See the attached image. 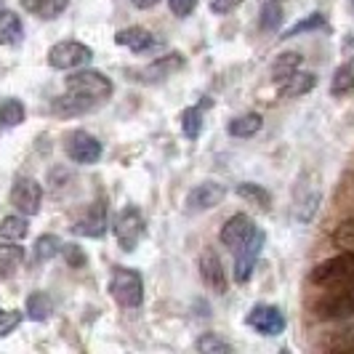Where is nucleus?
<instances>
[{
  "label": "nucleus",
  "mask_w": 354,
  "mask_h": 354,
  "mask_svg": "<svg viewBox=\"0 0 354 354\" xmlns=\"http://www.w3.org/2000/svg\"><path fill=\"white\" fill-rule=\"evenodd\" d=\"M109 296L123 309H139L144 301L142 272H136L131 266H118L109 277Z\"/></svg>",
  "instance_id": "obj_1"
},
{
  "label": "nucleus",
  "mask_w": 354,
  "mask_h": 354,
  "mask_svg": "<svg viewBox=\"0 0 354 354\" xmlns=\"http://www.w3.org/2000/svg\"><path fill=\"white\" fill-rule=\"evenodd\" d=\"M315 312L319 319H349L354 317V280L333 285L330 293H325L317 304Z\"/></svg>",
  "instance_id": "obj_2"
},
{
  "label": "nucleus",
  "mask_w": 354,
  "mask_h": 354,
  "mask_svg": "<svg viewBox=\"0 0 354 354\" xmlns=\"http://www.w3.org/2000/svg\"><path fill=\"white\" fill-rule=\"evenodd\" d=\"M349 280H354V248L344 250L312 269V283L319 288H333V285L349 283Z\"/></svg>",
  "instance_id": "obj_3"
},
{
  "label": "nucleus",
  "mask_w": 354,
  "mask_h": 354,
  "mask_svg": "<svg viewBox=\"0 0 354 354\" xmlns=\"http://www.w3.org/2000/svg\"><path fill=\"white\" fill-rule=\"evenodd\" d=\"M67 91H75V93H83V96H88L93 99L96 104L99 102H104L112 96V80L106 77L104 72H96V70H75L67 77Z\"/></svg>",
  "instance_id": "obj_4"
},
{
  "label": "nucleus",
  "mask_w": 354,
  "mask_h": 354,
  "mask_svg": "<svg viewBox=\"0 0 354 354\" xmlns=\"http://www.w3.org/2000/svg\"><path fill=\"white\" fill-rule=\"evenodd\" d=\"M91 59H93V51L80 40H62L48 51V64L53 70H80Z\"/></svg>",
  "instance_id": "obj_5"
},
{
  "label": "nucleus",
  "mask_w": 354,
  "mask_h": 354,
  "mask_svg": "<svg viewBox=\"0 0 354 354\" xmlns=\"http://www.w3.org/2000/svg\"><path fill=\"white\" fill-rule=\"evenodd\" d=\"M64 152L77 165H93V162L102 160L104 147L88 131H72V133H67V139H64Z\"/></svg>",
  "instance_id": "obj_6"
},
{
  "label": "nucleus",
  "mask_w": 354,
  "mask_h": 354,
  "mask_svg": "<svg viewBox=\"0 0 354 354\" xmlns=\"http://www.w3.org/2000/svg\"><path fill=\"white\" fill-rule=\"evenodd\" d=\"M115 237H118V245L125 253H133L136 245L142 243L144 237V216L136 205H128L123 208V213L115 218Z\"/></svg>",
  "instance_id": "obj_7"
},
{
  "label": "nucleus",
  "mask_w": 354,
  "mask_h": 354,
  "mask_svg": "<svg viewBox=\"0 0 354 354\" xmlns=\"http://www.w3.org/2000/svg\"><path fill=\"white\" fill-rule=\"evenodd\" d=\"M245 325L253 328L259 336H280L285 330V325H288V319H285L283 309L280 306H272V304H259V306H253L248 312V317H245Z\"/></svg>",
  "instance_id": "obj_8"
},
{
  "label": "nucleus",
  "mask_w": 354,
  "mask_h": 354,
  "mask_svg": "<svg viewBox=\"0 0 354 354\" xmlns=\"http://www.w3.org/2000/svg\"><path fill=\"white\" fill-rule=\"evenodd\" d=\"M256 232H259V227L248 213H234L232 218L224 221V227L218 232V240H221V245H227L234 253V250L243 248Z\"/></svg>",
  "instance_id": "obj_9"
},
{
  "label": "nucleus",
  "mask_w": 354,
  "mask_h": 354,
  "mask_svg": "<svg viewBox=\"0 0 354 354\" xmlns=\"http://www.w3.org/2000/svg\"><path fill=\"white\" fill-rule=\"evenodd\" d=\"M11 205L17 208L21 216H35L43 205V187L35 178L19 176L11 187Z\"/></svg>",
  "instance_id": "obj_10"
},
{
  "label": "nucleus",
  "mask_w": 354,
  "mask_h": 354,
  "mask_svg": "<svg viewBox=\"0 0 354 354\" xmlns=\"http://www.w3.org/2000/svg\"><path fill=\"white\" fill-rule=\"evenodd\" d=\"M264 243H266V234L259 230L243 248L234 250V283L245 285L250 277H253V269H256V261H259V256H261Z\"/></svg>",
  "instance_id": "obj_11"
},
{
  "label": "nucleus",
  "mask_w": 354,
  "mask_h": 354,
  "mask_svg": "<svg viewBox=\"0 0 354 354\" xmlns=\"http://www.w3.org/2000/svg\"><path fill=\"white\" fill-rule=\"evenodd\" d=\"M224 197H227V187L224 184H218V181H203V184H197V187L189 189L184 208L189 213L211 211L216 205H221Z\"/></svg>",
  "instance_id": "obj_12"
},
{
  "label": "nucleus",
  "mask_w": 354,
  "mask_h": 354,
  "mask_svg": "<svg viewBox=\"0 0 354 354\" xmlns=\"http://www.w3.org/2000/svg\"><path fill=\"white\" fill-rule=\"evenodd\" d=\"M200 277L208 290L216 296H224L230 290V280H227V269L221 264V259L216 256V250H203L200 253Z\"/></svg>",
  "instance_id": "obj_13"
},
{
  "label": "nucleus",
  "mask_w": 354,
  "mask_h": 354,
  "mask_svg": "<svg viewBox=\"0 0 354 354\" xmlns=\"http://www.w3.org/2000/svg\"><path fill=\"white\" fill-rule=\"evenodd\" d=\"M181 67H184V56L178 51H171L165 53V56L152 59L147 67H142V70L136 72V80H142V83H160V80H168L171 75H176Z\"/></svg>",
  "instance_id": "obj_14"
},
{
  "label": "nucleus",
  "mask_w": 354,
  "mask_h": 354,
  "mask_svg": "<svg viewBox=\"0 0 354 354\" xmlns=\"http://www.w3.org/2000/svg\"><path fill=\"white\" fill-rule=\"evenodd\" d=\"M115 43L123 46L128 51L133 53H149V51H158L160 46V37L155 32H149L147 27H125L115 35Z\"/></svg>",
  "instance_id": "obj_15"
},
{
  "label": "nucleus",
  "mask_w": 354,
  "mask_h": 354,
  "mask_svg": "<svg viewBox=\"0 0 354 354\" xmlns=\"http://www.w3.org/2000/svg\"><path fill=\"white\" fill-rule=\"evenodd\" d=\"M75 234H83V237H104L106 234V205L104 203H93L88 208V213L80 218V221H75V227H72Z\"/></svg>",
  "instance_id": "obj_16"
},
{
  "label": "nucleus",
  "mask_w": 354,
  "mask_h": 354,
  "mask_svg": "<svg viewBox=\"0 0 354 354\" xmlns=\"http://www.w3.org/2000/svg\"><path fill=\"white\" fill-rule=\"evenodd\" d=\"M317 86V75L315 72H290L285 80L277 83V93L283 96V99H299L304 93H309V91Z\"/></svg>",
  "instance_id": "obj_17"
},
{
  "label": "nucleus",
  "mask_w": 354,
  "mask_h": 354,
  "mask_svg": "<svg viewBox=\"0 0 354 354\" xmlns=\"http://www.w3.org/2000/svg\"><path fill=\"white\" fill-rule=\"evenodd\" d=\"M93 106H96L93 99L83 96V93H75V91H67L64 96H56L53 99L51 109L56 115H62V118H75V115H83V112H88Z\"/></svg>",
  "instance_id": "obj_18"
},
{
  "label": "nucleus",
  "mask_w": 354,
  "mask_h": 354,
  "mask_svg": "<svg viewBox=\"0 0 354 354\" xmlns=\"http://www.w3.org/2000/svg\"><path fill=\"white\" fill-rule=\"evenodd\" d=\"M24 37V24L14 11H0V46H19Z\"/></svg>",
  "instance_id": "obj_19"
},
{
  "label": "nucleus",
  "mask_w": 354,
  "mask_h": 354,
  "mask_svg": "<svg viewBox=\"0 0 354 354\" xmlns=\"http://www.w3.org/2000/svg\"><path fill=\"white\" fill-rule=\"evenodd\" d=\"M21 264H24V248L14 240L0 243V277H11Z\"/></svg>",
  "instance_id": "obj_20"
},
{
  "label": "nucleus",
  "mask_w": 354,
  "mask_h": 354,
  "mask_svg": "<svg viewBox=\"0 0 354 354\" xmlns=\"http://www.w3.org/2000/svg\"><path fill=\"white\" fill-rule=\"evenodd\" d=\"M264 125V118L259 112H248V115H240L230 120V133L234 139H248V136H256Z\"/></svg>",
  "instance_id": "obj_21"
},
{
  "label": "nucleus",
  "mask_w": 354,
  "mask_h": 354,
  "mask_svg": "<svg viewBox=\"0 0 354 354\" xmlns=\"http://www.w3.org/2000/svg\"><path fill=\"white\" fill-rule=\"evenodd\" d=\"M283 21H285L283 3H277V0H264L261 17H259V27H261L264 32H277V30L283 27Z\"/></svg>",
  "instance_id": "obj_22"
},
{
  "label": "nucleus",
  "mask_w": 354,
  "mask_h": 354,
  "mask_svg": "<svg viewBox=\"0 0 354 354\" xmlns=\"http://www.w3.org/2000/svg\"><path fill=\"white\" fill-rule=\"evenodd\" d=\"M354 91V56L346 59L336 72H333V80H330V93L333 96H346Z\"/></svg>",
  "instance_id": "obj_23"
},
{
  "label": "nucleus",
  "mask_w": 354,
  "mask_h": 354,
  "mask_svg": "<svg viewBox=\"0 0 354 354\" xmlns=\"http://www.w3.org/2000/svg\"><path fill=\"white\" fill-rule=\"evenodd\" d=\"M53 312V301L48 293H43V290H35V293H30L27 296V317L35 319V322H46V319L51 317Z\"/></svg>",
  "instance_id": "obj_24"
},
{
  "label": "nucleus",
  "mask_w": 354,
  "mask_h": 354,
  "mask_svg": "<svg viewBox=\"0 0 354 354\" xmlns=\"http://www.w3.org/2000/svg\"><path fill=\"white\" fill-rule=\"evenodd\" d=\"M27 232H30V224H27V216H6L3 221H0V240H24L27 237Z\"/></svg>",
  "instance_id": "obj_25"
},
{
  "label": "nucleus",
  "mask_w": 354,
  "mask_h": 354,
  "mask_svg": "<svg viewBox=\"0 0 354 354\" xmlns=\"http://www.w3.org/2000/svg\"><path fill=\"white\" fill-rule=\"evenodd\" d=\"M59 253H62V240L56 234H40L35 240V253H32L35 264H46V261L56 259Z\"/></svg>",
  "instance_id": "obj_26"
},
{
  "label": "nucleus",
  "mask_w": 354,
  "mask_h": 354,
  "mask_svg": "<svg viewBox=\"0 0 354 354\" xmlns=\"http://www.w3.org/2000/svg\"><path fill=\"white\" fill-rule=\"evenodd\" d=\"M325 27H328V19L322 17V14H309V17H304L301 21L290 24L280 37L288 40V37H299V35H306V32H317V30H325Z\"/></svg>",
  "instance_id": "obj_27"
},
{
  "label": "nucleus",
  "mask_w": 354,
  "mask_h": 354,
  "mask_svg": "<svg viewBox=\"0 0 354 354\" xmlns=\"http://www.w3.org/2000/svg\"><path fill=\"white\" fill-rule=\"evenodd\" d=\"M301 67V53H280L277 59H274V64H272V80H274V86L285 80L290 72H296Z\"/></svg>",
  "instance_id": "obj_28"
},
{
  "label": "nucleus",
  "mask_w": 354,
  "mask_h": 354,
  "mask_svg": "<svg viewBox=\"0 0 354 354\" xmlns=\"http://www.w3.org/2000/svg\"><path fill=\"white\" fill-rule=\"evenodd\" d=\"M200 131H203V106H187L181 112V133L189 142H195L200 136Z\"/></svg>",
  "instance_id": "obj_29"
},
{
  "label": "nucleus",
  "mask_w": 354,
  "mask_h": 354,
  "mask_svg": "<svg viewBox=\"0 0 354 354\" xmlns=\"http://www.w3.org/2000/svg\"><path fill=\"white\" fill-rule=\"evenodd\" d=\"M21 123H24V104L19 99L0 102V125L3 128H17Z\"/></svg>",
  "instance_id": "obj_30"
},
{
  "label": "nucleus",
  "mask_w": 354,
  "mask_h": 354,
  "mask_svg": "<svg viewBox=\"0 0 354 354\" xmlns=\"http://www.w3.org/2000/svg\"><path fill=\"white\" fill-rule=\"evenodd\" d=\"M237 195L243 197V200H250V203H253V205H259L261 211H269L272 197H269V192H266L261 184H253V181L237 184Z\"/></svg>",
  "instance_id": "obj_31"
},
{
  "label": "nucleus",
  "mask_w": 354,
  "mask_h": 354,
  "mask_svg": "<svg viewBox=\"0 0 354 354\" xmlns=\"http://www.w3.org/2000/svg\"><path fill=\"white\" fill-rule=\"evenodd\" d=\"M195 349L203 354H230L232 344H227L218 333H203V336L195 341Z\"/></svg>",
  "instance_id": "obj_32"
},
{
  "label": "nucleus",
  "mask_w": 354,
  "mask_h": 354,
  "mask_svg": "<svg viewBox=\"0 0 354 354\" xmlns=\"http://www.w3.org/2000/svg\"><path fill=\"white\" fill-rule=\"evenodd\" d=\"M333 243H336L338 248H354V218H346V221H341L333 232Z\"/></svg>",
  "instance_id": "obj_33"
},
{
  "label": "nucleus",
  "mask_w": 354,
  "mask_h": 354,
  "mask_svg": "<svg viewBox=\"0 0 354 354\" xmlns=\"http://www.w3.org/2000/svg\"><path fill=\"white\" fill-rule=\"evenodd\" d=\"M21 319H24L21 312H17V309H3V306H0V336L14 333L19 325H21Z\"/></svg>",
  "instance_id": "obj_34"
},
{
  "label": "nucleus",
  "mask_w": 354,
  "mask_h": 354,
  "mask_svg": "<svg viewBox=\"0 0 354 354\" xmlns=\"http://www.w3.org/2000/svg\"><path fill=\"white\" fill-rule=\"evenodd\" d=\"M70 0H40V8H37V17L40 19H56L67 11Z\"/></svg>",
  "instance_id": "obj_35"
},
{
  "label": "nucleus",
  "mask_w": 354,
  "mask_h": 354,
  "mask_svg": "<svg viewBox=\"0 0 354 354\" xmlns=\"http://www.w3.org/2000/svg\"><path fill=\"white\" fill-rule=\"evenodd\" d=\"M62 253H64V259H67V264L70 266L86 264V253L80 250V245H62Z\"/></svg>",
  "instance_id": "obj_36"
},
{
  "label": "nucleus",
  "mask_w": 354,
  "mask_h": 354,
  "mask_svg": "<svg viewBox=\"0 0 354 354\" xmlns=\"http://www.w3.org/2000/svg\"><path fill=\"white\" fill-rule=\"evenodd\" d=\"M168 6H171V11L176 14V17H189L192 11H195L197 0H168Z\"/></svg>",
  "instance_id": "obj_37"
},
{
  "label": "nucleus",
  "mask_w": 354,
  "mask_h": 354,
  "mask_svg": "<svg viewBox=\"0 0 354 354\" xmlns=\"http://www.w3.org/2000/svg\"><path fill=\"white\" fill-rule=\"evenodd\" d=\"M240 3H243V0H211V11L218 14V17H224V14H232Z\"/></svg>",
  "instance_id": "obj_38"
},
{
  "label": "nucleus",
  "mask_w": 354,
  "mask_h": 354,
  "mask_svg": "<svg viewBox=\"0 0 354 354\" xmlns=\"http://www.w3.org/2000/svg\"><path fill=\"white\" fill-rule=\"evenodd\" d=\"M30 14H37V8H40V0H19Z\"/></svg>",
  "instance_id": "obj_39"
},
{
  "label": "nucleus",
  "mask_w": 354,
  "mask_h": 354,
  "mask_svg": "<svg viewBox=\"0 0 354 354\" xmlns=\"http://www.w3.org/2000/svg\"><path fill=\"white\" fill-rule=\"evenodd\" d=\"M136 8H152V6H158L160 0H131Z\"/></svg>",
  "instance_id": "obj_40"
},
{
  "label": "nucleus",
  "mask_w": 354,
  "mask_h": 354,
  "mask_svg": "<svg viewBox=\"0 0 354 354\" xmlns=\"http://www.w3.org/2000/svg\"><path fill=\"white\" fill-rule=\"evenodd\" d=\"M346 3H349V6H352V8H354V0H346Z\"/></svg>",
  "instance_id": "obj_41"
},
{
  "label": "nucleus",
  "mask_w": 354,
  "mask_h": 354,
  "mask_svg": "<svg viewBox=\"0 0 354 354\" xmlns=\"http://www.w3.org/2000/svg\"><path fill=\"white\" fill-rule=\"evenodd\" d=\"M277 3H283V0H277Z\"/></svg>",
  "instance_id": "obj_42"
}]
</instances>
